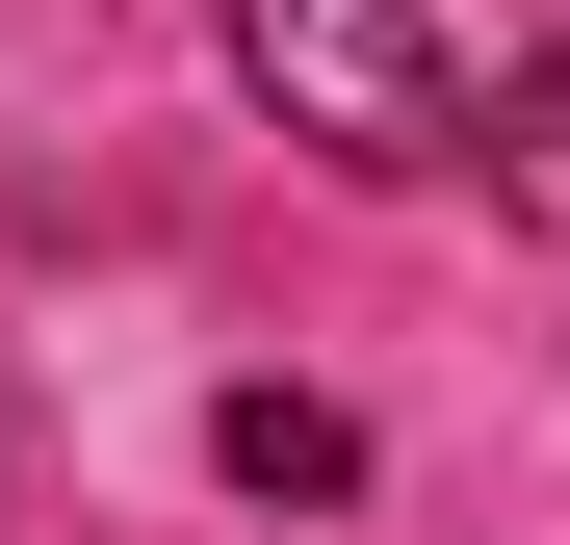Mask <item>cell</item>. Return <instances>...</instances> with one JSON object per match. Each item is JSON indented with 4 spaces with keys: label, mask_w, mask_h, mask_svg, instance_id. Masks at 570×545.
<instances>
[{
    "label": "cell",
    "mask_w": 570,
    "mask_h": 545,
    "mask_svg": "<svg viewBox=\"0 0 570 545\" xmlns=\"http://www.w3.org/2000/svg\"><path fill=\"white\" fill-rule=\"evenodd\" d=\"M208 27H234V78H259L337 182H441L466 130H493V105H466V52L415 27V0H208Z\"/></svg>",
    "instance_id": "6da1fadb"
},
{
    "label": "cell",
    "mask_w": 570,
    "mask_h": 545,
    "mask_svg": "<svg viewBox=\"0 0 570 545\" xmlns=\"http://www.w3.org/2000/svg\"><path fill=\"white\" fill-rule=\"evenodd\" d=\"M208 468H234V494H285V519H337V494H363V416H312V390H234V416H208Z\"/></svg>",
    "instance_id": "7a4b0ae2"
},
{
    "label": "cell",
    "mask_w": 570,
    "mask_h": 545,
    "mask_svg": "<svg viewBox=\"0 0 570 545\" xmlns=\"http://www.w3.org/2000/svg\"><path fill=\"white\" fill-rule=\"evenodd\" d=\"M466 156H493V208H519V234H570V52H519V78H493V130H466Z\"/></svg>",
    "instance_id": "3957f363"
}]
</instances>
